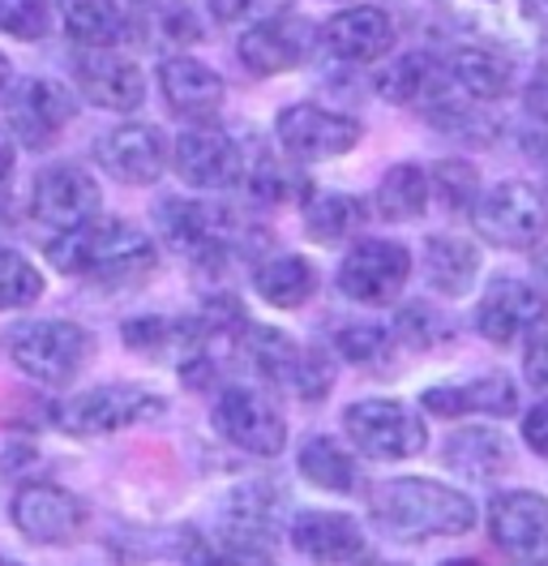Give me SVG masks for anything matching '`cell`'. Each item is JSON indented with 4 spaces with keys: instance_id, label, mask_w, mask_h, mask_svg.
I'll return each instance as SVG.
<instances>
[{
    "instance_id": "41",
    "label": "cell",
    "mask_w": 548,
    "mask_h": 566,
    "mask_svg": "<svg viewBox=\"0 0 548 566\" xmlns=\"http://www.w3.org/2000/svg\"><path fill=\"white\" fill-rule=\"evenodd\" d=\"M292 387H296V395L308 399V403H317V399H326V395H330V387H335V365L326 360L322 348H308V353L301 348V365H296Z\"/></svg>"
},
{
    "instance_id": "37",
    "label": "cell",
    "mask_w": 548,
    "mask_h": 566,
    "mask_svg": "<svg viewBox=\"0 0 548 566\" xmlns=\"http://www.w3.org/2000/svg\"><path fill=\"white\" fill-rule=\"evenodd\" d=\"M43 296V271L27 253L0 249V314L4 310H27Z\"/></svg>"
},
{
    "instance_id": "17",
    "label": "cell",
    "mask_w": 548,
    "mask_h": 566,
    "mask_svg": "<svg viewBox=\"0 0 548 566\" xmlns=\"http://www.w3.org/2000/svg\"><path fill=\"white\" fill-rule=\"evenodd\" d=\"M95 164L120 185H155L168 168V142L155 125H116L95 142Z\"/></svg>"
},
{
    "instance_id": "33",
    "label": "cell",
    "mask_w": 548,
    "mask_h": 566,
    "mask_svg": "<svg viewBox=\"0 0 548 566\" xmlns=\"http://www.w3.org/2000/svg\"><path fill=\"white\" fill-rule=\"evenodd\" d=\"M365 223V202L351 193H330V189H308L305 193V228L313 241L335 245L351 237Z\"/></svg>"
},
{
    "instance_id": "54",
    "label": "cell",
    "mask_w": 548,
    "mask_h": 566,
    "mask_svg": "<svg viewBox=\"0 0 548 566\" xmlns=\"http://www.w3.org/2000/svg\"><path fill=\"white\" fill-rule=\"evenodd\" d=\"M4 566H18V563H4Z\"/></svg>"
},
{
    "instance_id": "19",
    "label": "cell",
    "mask_w": 548,
    "mask_h": 566,
    "mask_svg": "<svg viewBox=\"0 0 548 566\" xmlns=\"http://www.w3.org/2000/svg\"><path fill=\"white\" fill-rule=\"evenodd\" d=\"M313 27L296 13H283L271 22H257V27H244L236 52L240 61L253 73L271 77V73H287L296 65H305V56L313 52Z\"/></svg>"
},
{
    "instance_id": "38",
    "label": "cell",
    "mask_w": 548,
    "mask_h": 566,
    "mask_svg": "<svg viewBox=\"0 0 548 566\" xmlns=\"http://www.w3.org/2000/svg\"><path fill=\"white\" fill-rule=\"evenodd\" d=\"M390 331L377 322H347L335 331V353L351 365H386L390 360Z\"/></svg>"
},
{
    "instance_id": "40",
    "label": "cell",
    "mask_w": 548,
    "mask_h": 566,
    "mask_svg": "<svg viewBox=\"0 0 548 566\" xmlns=\"http://www.w3.org/2000/svg\"><path fill=\"white\" fill-rule=\"evenodd\" d=\"M0 31L22 43H34L52 31V4L48 0H0Z\"/></svg>"
},
{
    "instance_id": "55",
    "label": "cell",
    "mask_w": 548,
    "mask_h": 566,
    "mask_svg": "<svg viewBox=\"0 0 548 566\" xmlns=\"http://www.w3.org/2000/svg\"><path fill=\"white\" fill-rule=\"evenodd\" d=\"M141 4H150V0H141Z\"/></svg>"
},
{
    "instance_id": "25",
    "label": "cell",
    "mask_w": 548,
    "mask_h": 566,
    "mask_svg": "<svg viewBox=\"0 0 548 566\" xmlns=\"http://www.w3.org/2000/svg\"><path fill=\"white\" fill-rule=\"evenodd\" d=\"M442 460L445 468H454L467 481H497L502 472H510L514 451L506 433H497L488 424H467V429H459V433L445 438Z\"/></svg>"
},
{
    "instance_id": "50",
    "label": "cell",
    "mask_w": 548,
    "mask_h": 566,
    "mask_svg": "<svg viewBox=\"0 0 548 566\" xmlns=\"http://www.w3.org/2000/svg\"><path fill=\"white\" fill-rule=\"evenodd\" d=\"M4 86H9V61H4V52H0V95H4Z\"/></svg>"
},
{
    "instance_id": "22",
    "label": "cell",
    "mask_w": 548,
    "mask_h": 566,
    "mask_svg": "<svg viewBox=\"0 0 548 566\" xmlns=\"http://www.w3.org/2000/svg\"><path fill=\"white\" fill-rule=\"evenodd\" d=\"M394 22L386 9H373V4H356V9H342L335 13L326 27H322V39L326 48L347 61V65H377L394 52Z\"/></svg>"
},
{
    "instance_id": "5",
    "label": "cell",
    "mask_w": 548,
    "mask_h": 566,
    "mask_svg": "<svg viewBox=\"0 0 548 566\" xmlns=\"http://www.w3.org/2000/svg\"><path fill=\"white\" fill-rule=\"evenodd\" d=\"M342 429L356 442V451H365L369 460H386V463L411 460L429 442L424 417L411 403H403V399H360V403L347 408Z\"/></svg>"
},
{
    "instance_id": "56",
    "label": "cell",
    "mask_w": 548,
    "mask_h": 566,
    "mask_svg": "<svg viewBox=\"0 0 548 566\" xmlns=\"http://www.w3.org/2000/svg\"><path fill=\"white\" fill-rule=\"evenodd\" d=\"M0 566H4V563H0Z\"/></svg>"
},
{
    "instance_id": "14",
    "label": "cell",
    "mask_w": 548,
    "mask_h": 566,
    "mask_svg": "<svg viewBox=\"0 0 548 566\" xmlns=\"http://www.w3.org/2000/svg\"><path fill=\"white\" fill-rule=\"evenodd\" d=\"M548 322V296L523 280H493L476 305V331L493 344H514Z\"/></svg>"
},
{
    "instance_id": "11",
    "label": "cell",
    "mask_w": 548,
    "mask_h": 566,
    "mask_svg": "<svg viewBox=\"0 0 548 566\" xmlns=\"http://www.w3.org/2000/svg\"><path fill=\"white\" fill-rule=\"evenodd\" d=\"M274 138L278 146L301 159V164H322V159H339L360 142V120L342 116L322 104H296L283 107L274 120Z\"/></svg>"
},
{
    "instance_id": "42",
    "label": "cell",
    "mask_w": 548,
    "mask_h": 566,
    "mask_svg": "<svg viewBox=\"0 0 548 566\" xmlns=\"http://www.w3.org/2000/svg\"><path fill=\"white\" fill-rule=\"evenodd\" d=\"M150 27L159 31L164 43H193V39L202 35L198 18L180 0H150Z\"/></svg>"
},
{
    "instance_id": "18",
    "label": "cell",
    "mask_w": 548,
    "mask_h": 566,
    "mask_svg": "<svg viewBox=\"0 0 548 566\" xmlns=\"http://www.w3.org/2000/svg\"><path fill=\"white\" fill-rule=\"evenodd\" d=\"M445 13H454L467 31L484 35L506 52L540 48V22L527 9V0H438Z\"/></svg>"
},
{
    "instance_id": "44",
    "label": "cell",
    "mask_w": 548,
    "mask_h": 566,
    "mask_svg": "<svg viewBox=\"0 0 548 566\" xmlns=\"http://www.w3.org/2000/svg\"><path fill=\"white\" fill-rule=\"evenodd\" d=\"M438 189H442L450 211H463L467 202L476 207V198H479L476 172H472L467 164H442V168H438Z\"/></svg>"
},
{
    "instance_id": "48",
    "label": "cell",
    "mask_w": 548,
    "mask_h": 566,
    "mask_svg": "<svg viewBox=\"0 0 548 566\" xmlns=\"http://www.w3.org/2000/svg\"><path fill=\"white\" fill-rule=\"evenodd\" d=\"M527 112H531L536 120H545V125H548V61L536 70L531 86H527Z\"/></svg>"
},
{
    "instance_id": "8",
    "label": "cell",
    "mask_w": 548,
    "mask_h": 566,
    "mask_svg": "<svg viewBox=\"0 0 548 566\" xmlns=\"http://www.w3.org/2000/svg\"><path fill=\"white\" fill-rule=\"evenodd\" d=\"M77 112V99L68 95V86L52 77H22L4 91V120H9V138L22 142L27 150L52 146L56 134L65 129Z\"/></svg>"
},
{
    "instance_id": "24",
    "label": "cell",
    "mask_w": 548,
    "mask_h": 566,
    "mask_svg": "<svg viewBox=\"0 0 548 566\" xmlns=\"http://www.w3.org/2000/svg\"><path fill=\"white\" fill-rule=\"evenodd\" d=\"M159 86H164L168 107L185 120H210L223 107V95H228L223 77L202 61H193V56H168L159 65Z\"/></svg>"
},
{
    "instance_id": "1",
    "label": "cell",
    "mask_w": 548,
    "mask_h": 566,
    "mask_svg": "<svg viewBox=\"0 0 548 566\" xmlns=\"http://www.w3.org/2000/svg\"><path fill=\"white\" fill-rule=\"evenodd\" d=\"M373 520L399 541L463 536L476 528V502L429 476H399L373 490Z\"/></svg>"
},
{
    "instance_id": "4",
    "label": "cell",
    "mask_w": 548,
    "mask_h": 566,
    "mask_svg": "<svg viewBox=\"0 0 548 566\" xmlns=\"http://www.w3.org/2000/svg\"><path fill=\"white\" fill-rule=\"evenodd\" d=\"M168 399L155 390L137 387V382H107L73 395L65 408L56 412V424L73 438H103V433H120L129 424L155 421L164 417Z\"/></svg>"
},
{
    "instance_id": "21",
    "label": "cell",
    "mask_w": 548,
    "mask_h": 566,
    "mask_svg": "<svg viewBox=\"0 0 548 566\" xmlns=\"http://www.w3.org/2000/svg\"><path fill=\"white\" fill-rule=\"evenodd\" d=\"M488 536L514 558L548 549V497L531 490H506L488 502Z\"/></svg>"
},
{
    "instance_id": "26",
    "label": "cell",
    "mask_w": 548,
    "mask_h": 566,
    "mask_svg": "<svg viewBox=\"0 0 548 566\" xmlns=\"http://www.w3.org/2000/svg\"><path fill=\"white\" fill-rule=\"evenodd\" d=\"M283 497L271 494L266 485H244L228 497L223 506V545L240 549H266V541L278 536V511Z\"/></svg>"
},
{
    "instance_id": "12",
    "label": "cell",
    "mask_w": 548,
    "mask_h": 566,
    "mask_svg": "<svg viewBox=\"0 0 548 566\" xmlns=\"http://www.w3.org/2000/svg\"><path fill=\"white\" fill-rule=\"evenodd\" d=\"M171 168L193 189H232V185H244L249 159H244V146L219 125H193L171 146Z\"/></svg>"
},
{
    "instance_id": "53",
    "label": "cell",
    "mask_w": 548,
    "mask_h": 566,
    "mask_svg": "<svg viewBox=\"0 0 548 566\" xmlns=\"http://www.w3.org/2000/svg\"><path fill=\"white\" fill-rule=\"evenodd\" d=\"M536 566H548V558H545V563H536Z\"/></svg>"
},
{
    "instance_id": "34",
    "label": "cell",
    "mask_w": 548,
    "mask_h": 566,
    "mask_svg": "<svg viewBox=\"0 0 548 566\" xmlns=\"http://www.w3.org/2000/svg\"><path fill=\"white\" fill-rule=\"evenodd\" d=\"M301 472L308 485L326 490V494H351L360 481V468L351 460V451H342L335 438L317 433L301 447Z\"/></svg>"
},
{
    "instance_id": "9",
    "label": "cell",
    "mask_w": 548,
    "mask_h": 566,
    "mask_svg": "<svg viewBox=\"0 0 548 566\" xmlns=\"http://www.w3.org/2000/svg\"><path fill=\"white\" fill-rule=\"evenodd\" d=\"M214 429L236 447L244 455H257V460H274L283 447H287V421L278 417L271 399L253 387H228L214 399V412H210Z\"/></svg>"
},
{
    "instance_id": "29",
    "label": "cell",
    "mask_w": 548,
    "mask_h": 566,
    "mask_svg": "<svg viewBox=\"0 0 548 566\" xmlns=\"http://www.w3.org/2000/svg\"><path fill=\"white\" fill-rule=\"evenodd\" d=\"M445 70L454 77V86H459L463 95L479 99V104L502 99L514 82L506 56H497V52H488V48H454L450 61H445Z\"/></svg>"
},
{
    "instance_id": "13",
    "label": "cell",
    "mask_w": 548,
    "mask_h": 566,
    "mask_svg": "<svg viewBox=\"0 0 548 566\" xmlns=\"http://www.w3.org/2000/svg\"><path fill=\"white\" fill-rule=\"evenodd\" d=\"M411 280V253L394 241H360L342 258L339 287L360 305H390Z\"/></svg>"
},
{
    "instance_id": "39",
    "label": "cell",
    "mask_w": 548,
    "mask_h": 566,
    "mask_svg": "<svg viewBox=\"0 0 548 566\" xmlns=\"http://www.w3.org/2000/svg\"><path fill=\"white\" fill-rule=\"evenodd\" d=\"M244 189H249L257 202H287L292 193H308L305 180L296 177V168L274 164V159H257V164L244 172Z\"/></svg>"
},
{
    "instance_id": "32",
    "label": "cell",
    "mask_w": 548,
    "mask_h": 566,
    "mask_svg": "<svg viewBox=\"0 0 548 566\" xmlns=\"http://www.w3.org/2000/svg\"><path fill=\"white\" fill-rule=\"evenodd\" d=\"M429 198H433L429 172L420 164H394L377 185V214L390 223H408L429 211Z\"/></svg>"
},
{
    "instance_id": "6",
    "label": "cell",
    "mask_w": 548,
    "mask_h": 566,
    "mask_svg": "<svg viewBox=\"0 0 548 566\" xmlns=\"http://www.w3.org/2000/svg\"><path fill=\"white\" fill-rule=\"evenodd\" d=\"M476 232L497 249H531L548 232L545 193L527 180H502L472 207Z\"/></svg>"
},
{
    "instance_id": "31",
    "label": "cell",
    "mask_w": 548,
    "mask_h": 566,
    "mask_svg": "<svg viewBox=\"0 0 548 566\" xmlns=\"http://www.w3.org/2000/svg\"><path fill=\"white\" fill-rule=\"evenodd\" d=\"M253 287L274 310H296V305H305L308 296H313L317 271L308 266L305 258H296V253H278V258H266L253 271Z\"/></svg>"
},
{
    "instance_id": "36",
    "label": "cell",
    "mask_w": 548,
    "mask_h": 566,
    "mask_svg": "<svg viewBox=\"0 0 548 566\" xmlns=\"http://www.w3.org/2000/svg\"><path fill=\"white\" fill-rule=\"evenodd\" d=\"M394 335L415 348V353H429V348H442L454 339V326L445 318L438 305H429V301H411L399 310V318H394Z\"/></svg>"
},
{
    "instance_id": "47",
    "label": "cell",
    "mask_w": 548,
    "mask_h": 566,
    "mask_svg": "<svg viewBox=\"0 0 548 566\" xmlns=\"http://www.w3.org/2000/svg\"><path fill=\"white\" fill-rule=\"evenodd\" d=\"M523 442H527L540 460H548V403H536V408L523 417Z\"/></svg>"
},
{
    "instance_id": "3",
    "label": "cell",
    "mask_w": 548,
    "mask_h": 566,
    "mask_svg": "<svg viewBox=\"0 0 548 566\" xmlns=\"http://www.w3.org/2000/svg\"><path fill=\"white\" fill-rule=\"evenodd\" d=\"M91 331L77 326V322L65 318H34V322H18L9 331V356L13 365L43 382V387H65L73 382L86 360H91Z\"/></svg>"
},
{
    "instance_id": "46",
    "label": "cell",
    "mask_w": 548,
    "mask_h": 566,
    "mask_svg": "<svg viewBox=\"0 0 548 566\" xmlns=\"http://www.w3.org/2000/svg\"><path fill=\"white\" fill-rule=\"evenodd\" d=\"M523 374H527V382H531L536 390H548V331H545V335H536V339L527 344Z\"/></svg>"
},
{
    "instance_id": "52",
    "label": "cell",
    "mask_w": 548,
    "mask_h": 566,
    "mask_svg": "<svg viewBox=\"0 0 548 566\" xmlns=\"http://www.w3.org/2000/svg\"><path fill=\"white\" fill-rule=\"evenodd\" d=\"M536 271H540V280L548 283V253H545V258H540V262H536Z\"/></svg>"
},
{
    "instance_id": "45",
    "label": "cell",
    "mask_w": 548,
    "mask_h": 566,
    "mask_svg": "<svg viewBox=\"0 0 548 566\" xmlns=\"http://www.w3.org/2000/svg\"><path fill=\"white\" fill-rule=\"evenodd\" d=\"M185 566H274L266 549H240V545H219V549H193Z\"/></svg>"
},
{
    "instance_id": "51",
    "label": "cell",
    "mask_w": 548,
    "mask_h": 566,
    "mask_svg": "<svg viewBox=\"0 0 548 566\" xmlns=\"http://www.w3.org/2000/svg\"><path fill=\"white\" fill-rule=\"evenodd\" d=\"M442 566H484V563H476V558H445Z\"/></svg>"
},
{
    "instance_id": "16",
    "label": "cell",
    "mask_w": 548,
    "mask_h": 566,
    "mask_svg": "<svg viewBox=\"0 0 548 566\" xmlns=\"http://www.w3.org/2000/svg\"><path fill=\"white\" fill-rule=\"evenodd\" d=\"M77 95L103 112H137L146 104V77L134 61L116 56L112 48H82L73 56Z\"/></svg>"
},
{
    "instance_id": "35",
    "label": "cell",
    "mask_w": 548,
    "mask_h": 566,
    "mask_svg": "<svg viewBox=\"0 0 548 566\" xmlns=\"http://www.w3.org/2000/svg\"><path fill=\"white\" fill-rule=\"evenodd\" d=\"M244 356L253 360V369L271 382H292L296 365H301V348L292 344V335L283 331H266V326H249V339H240Z\"/></svg>"
},
{
    "instance_id": "23",
    "label": "cell",
    "mask_w": 548,
    "mask_h": 566,
    "mask_svg": "<svg viewBox=\"0 0 548 566\" xmlns=\"http://www.w3.org/2000/svg\"><path fill=\"white\" fill-rule=\"evenodd\" d=\"M292 545L313 558V563H365L369 558V541H365V532L360 524L351 520V515H339V511H301L296 520H292Z\"/></svg>"
},
{
    "instance_id": "27",
    "label": "cell",
    "mask_w": 548,
    "mask_h": 566,
    "mask_svg": "<svg viewBox=\"0 0 548 566\" xmlns=\"http://www.w3.org/2000/svg\"><path fill=\"white\" fill-rule=\"evenodd\" d=\"M420 403L438 417H463V412H484V417H510L518 408V387L506 374H484L467 387H433L420 395Z\"/></svg>"
},
{
    "instance_id": "28",
    "label": "cell",
    "mask_w": 548,
    "mask_h": 566,
    "mask_svg": "<svg viewBox=\"0 0 548 566\" xmlns=\"http://www.w3.org/2000/svg\"><path fill=\"white\" fill-rule=\"evenodd\" d=\"M429 283L445 296H467L479 280V249L463 237H429L424 245Z\"/></svg>"
},
{
    "instance_id": "2",
    "label": "cell",
    "mask_w": 548,
    "mask_h": 566,
    "mask_svg": "<svg viewBox=\"0 0 548 566\" xmlns=\"http://www.w3.org/2000/svg\"><path fill=\"white\" fill-rule=\"evenodd\" d=\"M48 258L65 275L86 280H134L155 266V241L125 219H91L48 241Z\"/></svg>"
},
{
    "instance_id": "49",
    "label": "cell",
    "mask_w": 548,
    "mask_h": 566,
    "mask_svg": "<svg viewBox=\"0 0 548 566\" xmlns=\"http://www.w3.org/2000/svg\"><path fill=\"white\" fill-rule=\"evenodd\" d=\"M9 168H13V138L0 129V180H9Z\"/></svg>"
},
{
    "instance_id": "30",
    "label": "cell",
    "mask_w": 548,
    "mask_h": 566,
    "mask_svg": "<svg viewBox=\"0 0 548 566\" xmlns=\"http://www.w3.org/2000/svg\"><path fill=\"white\" fill-rule=\"evenodd\" d=\"M61 22L77 48H116L129 31L116 0H61Z\"/></svg>"
},
{
    "instance_id": "15",
    "label": "cell",
    "mask_w": 548,
    "mask_h": 566,
    "mask_svg": "<svg viewBox=\"0 0 548 566\" xmlns=\"http://www.w3.org/2000/svg\"><path fill=\"white\" fill-rule=\"evenodd\" d=\"M9 515H13L18 532L39 541V545H65L86 528V502L61 485H48V481L22 485L13 494Z\"/></svg>"
},
{
    "instance_id": "7",
    "label": "cell",
    "mask_w": 548,
    "mask_h": 566,
    "mask_svg": "<svg viewBox=\"0 0 548 566\" xmlns=\"http://www.w3.org/2000/svg\"><path fill=\"white\" fill-rule=\"evenodd\" d=\"M155 223L164 232L176 253L193 258V262H228L240 249V223L228 207H214V202H185V198H168L159 211H155Z\"/></svg>"
},
{
    "instance_id": "10",
    "label": "cell",
    "mask_w": 548,
    "mask_h": 566,
    "mask_svg": "<svg viewBox=\"0 0 548 566\" xmlns=\"http://www.w3.org/2000/svg\"><path fill=\"white\" fill-rule=\"evenodd\" d=\"M99 180L77 164H52L34 177L31 189V214L39 228H48L52 237L73 232L91 219H99Z\"/></svg>"
},
{
    "instance_id": "43",
    "label": "cell",
    "mask_w": 548,
    "mask_h": 566,
    "mask_svg": "<svg viewBox=\"0 0 548 566\" xmlns=\"http://www.w3.org/2000/svg\"><path fill=\"white\" fill-rule=\"evenodd\" d=\"M210 13L219 22H244V27H257V22H271L292 13V0H210Z\"/></svg>"
},
{
    "instance_id": "20",
    "label": "cell",
    "mask_w": 548,
    "mask_h": 566,
    "mask_svg": "<svg viewBox=\"0 0 548 566\" xmlns=\"http://www.w3.org/2000/svg\"><path fill=\"white\" fill-rule=\"evenodd\" d=\"M377 91L390 99V104L403 107H420L424 116L442 112L450 99H454V77L445 70V61L438 65L433 56L424 52H411V56H399L394 65H381L377 70Z\"/></svg>"
}]
</instances>
